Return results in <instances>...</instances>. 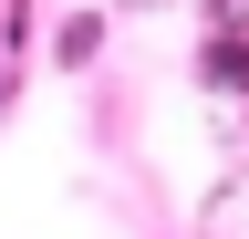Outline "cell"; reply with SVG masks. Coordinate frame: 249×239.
Listing matches in <instances>:
<instances>
[{
  "instance_id": "6da1fadb",
  "label": "cell",
  "mask_w": 249,
  "mask_h": 239,
  "mask_svg": "<svg viewBox=\"0 0 249 239\" xmlns=\"http://www.w3.org/2000/svg\"><path fill=\"white\" fill-rule=\"evenodd\" d=\"M208 83H249V42L218 32V42H208Z\"/></svg>"
},
{
  "instance_id": "7a4b0ae2",
  "label": "cell",
  "mask_w": 249,
  "mask_h": 239,
  "mask_svg": "<svg viewBox=\"0 0 249 239\" xmlns=\"http://www.w3.org/2000/svg\"><path fill=\"white\" fill-rule=\"evenodd\" d=\"M104 52V21H62V63H93Z\"/></svg>"
}]
</instances>
